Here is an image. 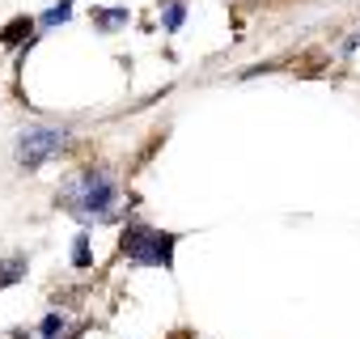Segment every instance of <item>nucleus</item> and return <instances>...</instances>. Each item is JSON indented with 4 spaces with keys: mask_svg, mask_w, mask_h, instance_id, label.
I'll return each instance as SVG.
<instances>
[{
    "mask_svg": "<svg viewBox=\"0 0 360 339\" xmlns=\"http://www.w3.org/2000/svg\"><path fill=\"white\" fill-rule=\"evenodd\" d=\"M174 242H178V234H161L153 225H127L123 242H119V255L127 263H140V267L174 271Z\"/></svg>",
    "mask_w": 360,
    "mask_h": 339,
    "instance_id": "nucleus-2",
    "label": "nucleus"
},
{
    "mask_svg": "<svg viewBox=\"0 0 360 339\" xmlns=\"http://www.w3.org/2000/svg\"><path fill=\"white\" fill-rule=\"evenodd\" d=\"M94 26H98V30H119V26H127V9H106V13H94Z\"/></svg>",
    "mask_w": 360,
    "mask_h": 339,
    "instance_id": "nucleus-7",
    "label": "nucleus"
},
{
    "mask_svg": "<svg viewBox=\"0 0 360 339\" xmlns=\"http://www.w3.org/2000/svg\"><path fill=\"white\" fill-rule=\"evenodd\" d=\"M343 51H360V30H352V34H347V43H343Z\"/></svg>",
    "mask_w": 360,
    "mask_h": 339,
    "instance_id": "nucleus-11",
    "label": "nucleus"
},
{
    "mask_svg": "<svg viewBox=\"0 0 360 339\" xmlns=\"http://www.w3.org/2000/svg\"><path fill=\"white\" fill-rule=\"evenodd\" d=\"M187 22V5H183V0H169V5H165V13H161V26L174 34L178 26H183Z\"/></svg>",
    "mask_w": 360,
    "mask_h": 339,
    "instance_id": "nucleus-6",
    "label": "nucleus"
},
{
    "mask_svg": "<svg viewBox=\"0 0 360 339\" xmlns=\"http://www.w3.org/2000/svg\"><path fill=\"white\" fill-rule=\"evenodd\" d=\"M22 276H26V259H22V255H13V259H5V263H0V288L18 284Z\"/></svg>",
    "mask_w": 360,
    "mask_h": 339,
    "instance_id": "nucleus-5",
    "label": "nucleus"
},
{
    "mask_svg": "<svg viewBox=\"0 0 360 339\" xmlns=\"http://www.w3.org/2000/svg\"><path fill=\"white\" fill-rule=\"evenodd\" d=\"M68 18H72V0H60L56 9H47V13H43V26H64Z\"/></svg>",
    "mask_w": 360,
    "mask_h": 339,
    "instance_id": "nucleus-10",
    "label": "nucleus"
},
{
    "mask_svg": "<svg viewBox=\"0 0 360 339\" xmlns=\"http://www.w3.org/2000/svg\"><path fill=\"white\" fill-rule=\"evenodd\" d=\"M68 148V127H56V123H30L22 136H18V165L22 170H39L47 165L56 153Z\"/></svg>",
    "mask_w": 360,
    "mask_h": 339,
    "instance_id": "nucleus-3",
    "label": "nucleus"
},
{
    "mask_svg": "<svg viewBox=\"0 0 360 339\" xmlns=\"http://www.w3.org/2000/svg\"><path fill=\"white\" fill-rule=\"evenodd\" d=\"M115 200H119V187H115V174L110 170H81V174L60 191V204L85 221V225H102V221H119L115 217Z\"/></svg>",
    "mask_w": 360,
    "mask_h": 339,
    "instance_id": "nucleus-1",
    "label": "nucleus"
},
{
    "mask_svg": "<svg viewBox=\"0 0 360 339\" xmlns=\"http://www.w3.org/2000/svg\"><path fill=\"white\" fill-rule=\"evenodd\" d=\"M39 331H43V339H60V335L68 331V318H64V314H47Z\"/></svg>",
    "mask_w": 360,
    "mask_h": 339,
    "instance_id": "nucleus-9",
    "label": "nucleus"
},
{
    "mask_svg": "<svg viewBox=\"0 0 360 339\" xmlns=\"http://www.w3.org/2000/svg\"><path fill=\"white\" fill-rule=\"evenodd\" d=\"M30 34H34V22L22 13V18H13L5 30H0V47H22V43H26V47H34V39H30Z\"/></svg>",
    "mask_w": 360,
    "mask_h": 339,
    "instance_id": "nucleus-4",
    "label": "nucleus"
},
{
    "mask_svg": "<svg viewBox=\"0 0 360 339\" xmlns=\"http://www.w3.org/2000/svg\"><path fill=\"white\" fill-rule=\"evenodd\" d=\"M72 263H77V267H89V263H94V255H89V234H77V238H72Z\"/></svg>",
    "mask_w": 360,
    "mask_h": 339,
    "instance_id": "nucleus-8",
    "label": "nucleus"
}]
</instances>
